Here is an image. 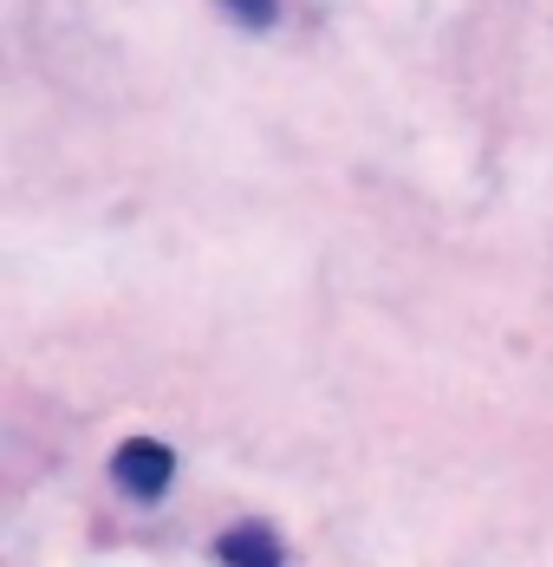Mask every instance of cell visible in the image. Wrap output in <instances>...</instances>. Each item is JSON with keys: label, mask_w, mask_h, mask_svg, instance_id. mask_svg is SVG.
Returning <instances> with one entry per match:
<instances>
[{"label": "cell", "mask_w": 553, "mask_h": 567, "mask_svg": "<svg viewBox=\"0 0 553 567\" xmlns=\"http://www.w3.org/2000/svg\"><path fill=\"white\" fill-rule=\"evenodd\" d=\"M169 476H176V456L157 437H131V444H117V456H111V483L124 496H164Z\"/></svg>", "instance_id": "6da1fadb"}, {"label": "cell", "mask_w": 553, "mask_h": 567, "mask_svg": "<svg viewBox=\"0 0 553 567\" xmlns=\"http://www.w3.org/2000/svg\"><path fill=\"white\" fill-rule=\"evenodd\" d=\"M216 548H221V561L228 567H280V548L261 535V528H228Z\"/></svg>", "instance_id": "7a4b0ae2"}, {"label": "cell", "mask_w": 553, "mask_h": 567, "mask_svg": "<svg viewBox=\"0 0 553 567\" xmlns=\"http://www.w3.org/2000/svg\"><path fill=\"white\" fill-rule=\"evenodd\" d=\"M241 27H274V13H280V0H221Z\"/></svg>", "instance_id": "3957f363"}]
</instances>
